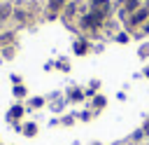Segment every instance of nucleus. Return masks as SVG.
Returning <instances> with one entry per match:
<instances>
[{"mask_svg":"<svg viewBox=\"0 0 149 145\" xmlns=\"http://www.w3.org/2000/svg\"><path fill=\"white\" fill-rule=\"evenodd\" d=\"M14 54H16V49H14V47H5V49H2V56H5V58H12Z\"/></svg>","mask_w":149,"mask_h":145,"instance_id":"nucleus-18","label":"nucleus"},{"mask_svg":"<svg viewBox=\"0 0 149 145\" xmlns=\"http://www.w3.org/2000/svg\"><path fill=\"white\" fill-rule=\"evenodd\" d=\"M105 105H107V96H105V94H95L93 101H91V110H93V112H100Z\"/></svg>","mask_w":149,"mask_h":145,"instance_id":"nucleus-9","label":"nucleus"},{"mask_svg":"<svg viewBox=\"0 0 149 145\" xmlns=\"http://www.w3.org/2000/svg\"><path fill=\"white\" fill-rule=\"evenodd\" d=\"M28 105H30V108H42V105H44V98H42V96H35V98L28 101Z\"/></svg>","mask_w":149,"mask_h":145,"instance_id":"nucleus-17","label":"nucleus"},{"mask_svg":"<svg viewBox=\"0 0 149 145\" xmlns=\"http://www.w3.org/2000/svg\"><path fill=\"white\" fill-rule=\"evenodd\" d=\"M14 96H26V87L16 84V87H14Z\"/></svg>","mask_w":149,"mask_h":145,"instance_id":"nucleus-19","label":"nucleus"},{"mask_svg":"<svg viewBox=\"0 0 149 145\" xmlns=\"http://www.w3.org/2000/svg\"><path fill=\"white\" fill-rule=\"evenodd\" d=\"M14 21H19L21 26H26V23H33V16H30V12H28V7H14V16H12Z\"/></svg>","mask_w":149,"mask_h":145,"instance_id":"nucleus-6","label":"nucleus"},{"mask_svg":"<svg viewBox=\"0 0 149 145\" xmlns=\"http://www.w3.org/2000/svg\"><path fill=\"white\" fill-rule=\"evenodd\" d=\"M137 58L140 61H144V63H149V40H142L140 44H137Z\"/></svg>","mask_w":149,"mask_h":145,"instance_id":"nucleus-10","label":"nucleus"},{"mask_svg":"<svg viewBox=\"0 0 149 145\" xmlns=\"http://www.w3.org/2000/svg\"><path fill=\"white\" fill-rule=\"evenodd\" d=\"M130 37H133V35H130L128 30H119V33H114V42H116V44H128Z\"/></svg>","mask_w":149,"mask_h":145,"instance_id":"nucleus-12","label":"nucleus"},{"mask_svg":"<svg viewBox=\"0 0 149 145\" xmlns=\"http://www.w3.org/2000/svg\"><path fill=\"white\" fill-rule=\"evenodd\" d=\"M21 115H23V105H14V108L7 112V119L16 122V119H21Z\"/></svg>","mask_w":149,"mask_h":145,"instance_id":"nucleus-13","label":"nucleus"},{"mask_svg":"<svg viewBox=\"0 0 149 145\" xmlns=\"http://www.w3.org/2000/svg\"><path fill=\"white\" fill-rule=\"evenodd\" d=\"M147 21H149V7H147V5H142L137 12H133V14L128 16V21L123 23V30H128L130 35H137V33H140V28H142Z\"/></svg>","mask_w":149,"mask_h":145,"instance_id":"nucleus-2","label":"nucleus"},{"mask_svg":"<svg viewBox=\"0 0 149 145\" xmlns=\"http://www.w3.org/2000/svg\"><path fill=\"white\" fill-rule=\"evenodd\" d=\"M63 23H72L74 19H79V2L77 0H70L65 2V7L61 9V16H58Z\"/></svg>","mask_w":149,"mask_h":145,"instance_id":"nucleus-5","label":"nucleus"},{"mask_svg":"<svg viewBox=\"0 0 149 145\" xmlns=\"http://www.w3.org/2000/svg\"><path fill=\"white\" fill-rule=\"evenodd\" d=\"M142 5H144L142 0H123V2L119 5V7H123V9L128 12V14H133V12H137V9L142 7Z\"/></svg>","mask_w":149,"mask_h":145,"instance_id":"nucleus-11","label":"nucleus"},{"mask_svg":"<svg viewBox=\"0 0 149 145\" xmlns=\"http://www.w3.org/2000/svg\"><path fill=\"white\" fill-rule=\"evenodd\" d=\"M93 145H102V143H93Z\"/></svg>","mask_w":149,"mask_h":145,"instance_id":"nucleus-25","label":"nucleus"},{"mask_svg":"<svg viewBox=\"0 0 149 145\" xmlns=\"http://www.w3.org/2000/svg\"><path fill=\"white\" fill-rule=\"evenodd\" d=\"M56 68L63 70V72H68V70H70V61H68V58H58V61H56Z\"/></svg>","mask_w":149,"mask_h":145,"instance_id":"nucleus-16","label":"nucleus"},{"mask_svg":"<svg viewBox=\"0 0 149 145\" xmlns=\"http://www.w3.org/2000/svg\"><path fill=\"white\" fill-rule=\"evenodd\" d=\"M144 5H147V7H149V0H144Z\"/></svg>","mask_w":149,"mask_h":145,"instance_id":"nucleus-24","label":"nucleus"},{"mask_svg":"<svg viewBox=\"0 0 149 145\" xmlns=\"http://www.w3.org/2000/svg\"><path fill=\"white\" fill-rule=\"evenodd\" d=\"M93 115H95L93 110H86V112H81V115H79V119H84V122H88V119H91Z\"/></svg>","mask_w":149,"mask_h":145,"instance_id":"nucleus-20","label":"nucleus"},{"mask_svg":"<svg viewBox=\"0 0 149 145\" xmlns=\"http://www.w3.org/2000/svg\"><path fill=\"white\" fill-rule=\"evenodd\" d=\"M74 117H77V115H68V117H65V119H63V124H65V126H70V124H72V122H74Z\"/></svg>","mask_w":149,"mask_h":145,"instance_id":"nucleus-21","label":"nucleus"},{"mask_svg":"<svg viewBox=\"0 0 149 145\" xmlns=\"http://www.w3.org/2000/svg\"><path fill=\"white\" fill-rule=\"evenodd\" d=\"M72 51H74V56H86V54L93 51V42L86 35H79V37L72 40Z\"/></svg>","mask_w":149,"mask_h":145,"instance_id":"nucleus-4","label":"nucleus"},{"mask_svg":"<svg viewBox=\"0 0 149 145\" xmlns=\"http://www.w3.org/2000/svg\"><path fill=\"white\" fill-rule=\"evenodd\" d=\"M140 72H142V77H144V80H149V63H144V68H142Z\"/></svg>","mask_w":149,"mask_h":145,"instance_id":"nucleus-22","label":"nucleus"},{"mask_svg":"<svg viewBox=\"0 0 149 145\" xmlns=\"http://www.w3.org/2000/svg\"><path fill=\"white\" fill-rule=\"evenodd\" d=\"M144 136H147V133H144V129L140 126V129H135V131L130 133V143H142V140H144Z\"/></svg>","mask_w":149,"mask_h":145,"instance_id":"nucleus-14","label":"nucleus"},{"mask_svg":"<svg viewBox=\"0 0 149 145\" xmlns=\"http://www.w3.org/2000/svg\"><path fill=\"white\" fill-rule=\"evenodd\" d=\"M23 133H26V136H35V133H37V124H35V122L23 124Z\"/></svg>","mask_w":149,"mask_h":145,"instance_id":"nucleus-15","label":"nucleus"},{"mask_svg":"<svg viewBox=\"0 0 149 145\" xmlns=\"http://www.w3.org/2000/svg\"><path fill=\"white\" fill-rule=\"evenodd\" d=\"M84 98H86L84 89H79V87H72V89H68V101H70V103H81Z\"/></svg>","mask_w":149,"mask_h":145,"instance_id":"nucleus-8","label":"nucleus"},{"mask_svg":"<svg viewBox=\"0 0 149 145\" xmlns=\"http://www.w3.org/2000/svg\"><path fill=\"white\" fill-rule=\"evenodd\" d=\"M105 23H107V19H102V16L93 14V12H84V14L77 19V28H79L81 35H86V37H98V35L102 33Z\"/></svg>","mask_w":149,"mask_h":145,"instance_id":"nucleus-1","label":"nucleus"},{"mask_svg":"<svg viewBox=\"0 0 149 145\" xmlns=\"http://www.w3.org/2000/svg\"><path fill=\"white\" fill-rule=\"evenodd\" d=\"M14 16V5L12 2H0V28Z\"/></svg>","mask_w":149,"mask_h":145,"instance_id":"nucleus-7","label":"nucleus"},{"mask_svg":"<svg viewBox=\"0 0 149 145\" xmlns=\"http://www.w3.org/2000/svg\"><path fill=\"white\" fill-rule=\"evenodd\" d=\"M142 129H144V133L149 136V122H147V119H144V124H142Z\"/></svg>","mask_w":149,"mask_h":145,"instance_id":"nucleus-23","label":"nucleus"},{"mask_svg":"<svg viewBox=\"0 0 149 145\" xmlns=\"http://www.w3.org/2000/svg\"><path fill=\"white\" fill-rule=\"evenodd\" d=\"M88 12H93L102 19H109L114 12V2L112 0H88Z\"/></svg>","mask_w":149,"mask_h":145,"instance_id":"nucleus-3","label":"nucleus"}]
</instances>
